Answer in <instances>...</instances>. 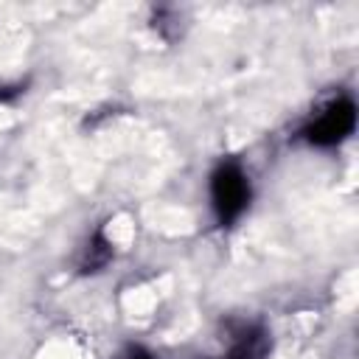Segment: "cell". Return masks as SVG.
<instances>
[{
    "mask_svg": "<svg viewBox=\"0 0 359 359\" xmlns=\"http://www.w3.org/2000/svg\"><path fill=\"white\" fill-rule=\"evenodd\" d=\"M356 129V104L351 95L345 93H337L331 98H325L309 118L306 123L300 126V137L309 143V146H317V149H331V146H339L342 140H348Z\"/></svg>",
    "mask_w": 359,
    "mask_h": 359,
    "instance_id": "6da1fadb",
    "label": "cell"
},
{
    "mask_svg": "<svg viewBox=\"0 0 359 359\" xmlns=\"http://www.w3.org/2000/svg\"><path fill=\"white\" fill-rule=\"evenodd\" d=\"M250 196H252V188L244 165L236 157L219 160V165L210 174V205H213L216 222L222 227H233L250 208Z\"/></svg>",
    "mask_w": 359,
    "mask_h": 359,
    "instance_id": "7a4b0ae2",
    "label": "cell"
},
{
    "mask_svg": "<svg viewBox=\"0 0 359 359\" xmlns=\"http://www.w3.org/2000/svg\"><path fill=\"white\" fill-rule=\"evenodd\" d=\"M266 353H269L266 331L261 325L244 323L238 331H233V339H230L224 359H266Z\"/></svg>",
    "mask_w": 359,
    "mask_h": 359,
    "instance_id": "3957f363",
    "label": "cell"
},
{
    "mask_svg": "<svg viewBox=\"0 0 359 359\" xmlns=\"http://www.w3.org/2000/svg\"><path fill=\"white\" fill-rule=\"evenodd\" d=\"M112 261V241L104 236V230H95L87 241V247L81 250L79 258V269L81 272H98Z\"/></svg>",
    "mask_w": 359,
    "mask_h": 359,
    "instance_id": "277c9868",
    "label": "cell"
},
{
    "mask_svg": "<svg viewBox=\"0 0 359 359\" xmlns=\"http://www.w3.org/2000/svg\"><path fill=\"white\" fill-rule=\"evenodd\" d=\"M109 359H154V356H151V351H149V348H143V345H135V342H132V345H123L121 351H115Z\"/></svg>",
    "mask_w": 359,
    "mask_h": 359,
    "instance_id": "5b68a950",
    "label": "cell"
}]
</instances>
